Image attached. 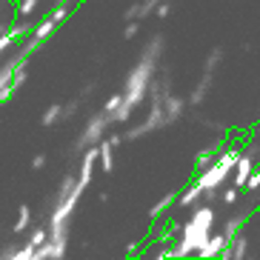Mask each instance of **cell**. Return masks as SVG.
Instances as JSON below:
<instances>
[{
	"label": "cell",
	"mask_w": 260,
	"mask_h": 260,
	"mask_svg": "<svg viewBox=\"0 0 260 260\" xmlns=\"http://www.w3.org/2000/svg\"><path fill=\"white\" fill-rule=\"evenodd\" d=\"M109 123H112V115H106V112H100V115H92V117H89L83 135H80V140H77V152H83L86 146H98L100 140H106Z\"/></svg>",
	"instance_id": "5"
},
{
	"label": "cell",
	"mask_w": 260,
	"mask_h": 260,
	"mask_svg": "<svg viewBox=\"0 0 260 260\" xmlns=\"http://www.w3.org/2000/svg\"><path fill=\"white\" fill-rule=\"evenodd\" d=\"M169 15H172V6H169V0H160V6L154 9V17H157V20H166Z\"/></svg>",
	"instance_id": "31"
},
{
	"label": "cell",
	"mask_w": 260,
	"mask_h": 260,
	"mask_svg": "<svg viewBox=\"0 0 260 260\" xmlns=\"http://www.w3.org/2000/svg\"><path fill=\"white\" fill-rule=\"evenodd\" d=\"M243 226H246V214H232L229 220L223 223V235H226V243H232L240 232H243Z\"/></svg>",
	"instance_id": "15"
},
{
	"label": "cell",
	"mask_w": 260,
	"mask_h": 260,
	"mask_svg": "<svg viewBox=\"0 0 260 260\" xmlns=\"http://www.w3.org/2000/svg\"><path fill=\"white\" fill-rule=\"evenodd\" d=\"M66 246H69V237H49L43 246H38L35 260H63L66 257Z\"/></svg>",
	"instance_id": "6"
},
{
	"label": "cell",
	"mask_w": 260,
	"mask_h": 260,
	"mask_svg": "<svg viewBox=\"0 0 260 260\" xmlns=\"http://www.w3.org/2000/svg\"><path fill=\"white\" fill-rule=\"evenodd\" d=\"M63 117H66V109H63V103H52V106L43 112L40 123H43V126H54V123H60Z\"/></svg>",
	"instance_id": "19"
},
{
	"label": "cell",
	"mask_w": 260,
	"mask_h": 260,
	"mask_svg": "<svg viewBox=\"0 0 260 260\" xmlns=\"http://www.w3.org/2000/svg\"><path fill=\"white\" fill-rule=\"evenodd\" d=\"M200 198H203V189H200V186L194 183V180H191V183L186 186V189L180 191V194H177V206H180V209H191Z\"/></svg>",
	"instance_id": "12"
},
{
	"label": "cell",
	"mask_w": 260,
	"mask_h": 260,
	"mask_svg": "<svg viewBox=\"0 0 260 260\" xmlns=\"http://www.w3.org/2000/svg\"><path fill=\"white\" fill-rule=\"evenodd\" d=\"M166 49V40L160 35H154L149 40V46L143 49L140 60L135 63V69L126 77V86H123V103L112 115V123H126L132 117V112L138 109V103H143L149 98V89H152V80L157 75V66H160V54Z\"/></svg>",
	"instance_id": "1"
},
{
	"label": "cell",
	"mask_w": 260,
	"mask_h": 260,
	"mask_svg": "<svg viewBox=\"0 0 260 260\" xmlns=\"http://www.w3.org/2000/svg\"><path fill=\"white\" fill-rule=\"evenodd\" d=\"M226 235L223 232H212V237H209L206 243L198 249V257H203V260H212V257H220V252L226 249Z\"/></svg>",
	"instance_id": "8"
},
{
	"label": "cell",
	"mask_w": 260,
	"mask_h": 260,
	"mask_svg": "<svg viewBox=\"0 0 260 260\" xmlns=\"http://www.w3.org/2000/svg\"><path fill=\"white\" fill-rule=\"evenodd\" d=\"M43 166H46V154H35V157H31V169H35V172H40Z\"/></svg>",
	"instance_id": "33"
},
{
	"label": "cell",
	"mask_w": 260,
	"mask_h": 260,
	"mask_svg": "<svg viewBox=\"0 0 260 260\" xmlns=\"http://www.w3.org/2000/svg\"><path fill=\"white\" fill-rule=\"evenodd\" d=\"M94 89H98V83H94V80H92V83H86L83 89H80V98H86V94H92Z\"/></svg>",
	"instance_id": "36"
},
{
	"label": "cell",
	"mask_w": 260,
	"mask_h": 260,
	"mask_svg": "<svg viewBox=\"0 0 260 260\" xmlns=\"http://www.w3.org/2000/svg\"><path fill=\"white\" fill-rule=\"evenodd\" d=\"M214 229V209L212 206H198L191 212V217L183 223V235L177 243H172V252L175 257H189V254H198V249L212 237Z\"/></svg>",
	"instance_id": "2"
},
{
	"label": "cell",
	"mask_w": 260,
	"mask_h": 260,
	"mask_svg": "<svg viewBox=\"0 0 260 260\" xmlns=\"http://www.w3.org/2000/svg\"><path fill=\"white\" fill-rule=\"evenodd\" d=\"M54 29H57V23H54L52 17L46 15V17H43V20H40L38 26H35V29H31V35H35L38 40H43V43H46V40L54 35Z\"/></svg>",
	"instance_id": "18"
},
{
	"label": "cell",
	"mask_w": 260,
	"mask_h": 260,
	"mask_svg": "<svg viewBox=\"0 0 260 260\" xmlns=\"http://www.w3.org/2000/svg\"><path fill=\"white\" fill-rule=\"evenodd\" d=\"M75 186H77V177H72V175L63 177V180H60V189H57V198H54V203H57V200H63V198H69Z\"/></svg>",
	"instance_id": "22"
},
{
	"label": "cell",
	"mask_w": 260,
	"mask_h": 260,
	"mask_svg": "<svg viewBox=\"0 0 260 260\" xmlns=\"http://www.w3.org/2000/svg\"><path fill=\"white\" fill-rule=\"evenodd\" d=\"M223 149V143H214L212 149H200L198 152V157H194V175L198 172H203V169H209L214 163V157H217V152Z\"/></svg>",
	"instance_id": "14"
},
{
	"label": "cell",
	"mask_w": 260,
	"mask_h": 260,
	"mask_svg": "<svg viewBox=\"0 0 260 260\" xmlns=\"http://www.w3.org/2000/svg\"><path fill=\"white\" fill-rule=\"evenodd\" d=\"M237 157H240V149H237V146L220 149L212 166L194 175V183L203 189V194H206V198H214V191H217L223 183H226L229 172H235V166H237Z\"/></svg>",
	"instance_id": "3"
},
{
	"label": "cell",
	"mask_w": 260,
	"mask_h": 260,
	"mask_svg": "<svg viewBox=\"0 0 260 260\" xmlns=\"http://www.w3.org/2000/svg\"><path fill=\"white\" fill-rule=\"evenodd\" d=\"M254 154H257V149H246V152H240V157H237V166H235V180L232 183L240 186V189H246V180H249V175H252L254 169Z\"/></svg>",
	"instance_id": "7"
},
{
	"label": "cell",
	"mask_w": 260,
	"mask_h": 260,
	"mask_svg": "<svg viewBox=\"0 0 260 260\" xmlns=\"http://www.w3.org/2000/svg\"><path fill=\"white\" fill-rule=\"evenodd\" d=\"M46 240H49V226H38V229H31V232H29V240H26V243L43 246Z\"/></svg>",
	"instance_id": "23"
},
{
	"label": "cell",
	"mask_w": 260,
	"mask_h": 260,
	"mask_svg": "<svg viewBox=\"0 0 260 260\" xmlns=\"http://www.w3.org/2000/svg\"><path fill=\"white\" fill-rule=\"evenodd\" d=\"M220 257L223 260H243V257H249V237H246V232H240V235L223 249Z\"/></svg>",
	"instance_id": "9"
},
{
	"label": "cell",
	"mask_w": 260,
	"mask_h": 260,
	"mask_svg": "<svg viewBox=\"0 0 260 260\" xmlns=\"http://www.w3.org/2000/svg\"><path fill=\"white\" fill-rule=\"evenodd\" d=\"M177 194H180V191H169L163 200H157V203L152 206V212H149V217H152V220H157V217H160V214H166L172 206H177Z\"/></svg>",
	"instance_id": "16"
},
{
	"label": "cell",
	"mask_w": 260,
	"mask_h": 260,
	"mask_svg": "<svg viewBox=\"0 0 260 260\" xmlns=\"http://www.w3.org/2000/svg\"><path fill=\"white\" fill-rule=\"evenodd\" d=\"M49 17H52L54 23L60 26L63 20H66V17H69V3H66V0H57V6H54L52 12H49Z\"/></svg>",
	"instance_id": "21"
},
{
	"label": "cell",
	"mask_w": 260,
	"mask_h": 260,
	"mask_svg": "<svg viewBox=\"0 0 260 260\" xmlns=\"http://www.w3.org/2000/svg\"><path fill=\"white\" fill-rule=\"evenodd\" d=\"M35 254H38V246L23 243V246H17V252H15L12 260H35Z\"/></svg>",
	"instance_id": "25"
},
{
	"label": "cell",
	"mask_w": 260,
	"mask_h": 260,
	"mask_svg": "<svg viewBox=\"0 0 260 260\" xmlns=\"http://www.w3.org/2000/svg\"><path fill=\"white\" fill-rule=\"evenodd\" d=\"M40 0H17V20H29L38 12Z\"/></svg>",
	"instance_id": "20"
},
{
	"label": "cell",
	"mask_w": 260,
	"mask_h": 260,
	"mask_svg": "<svg viewBox=\"0 0 260 260\" xmlns=\"http://www.w3.org/2000/svg\"><path fill=\"white\" fill-rule=\"evenodd\" d=\"M140 252H143V246H140L138 240H132V243L126 246V257H135V254H140Z\"/></svg>",
	"instance_id": "32"
},
{
	"label": "cell",
	"mask_w": 260,
	"mask_h": 260,
	"mask_svg": "<svg viewBox=\"0 0 260 260\" xmlns=\"http://www.w3.org/2000/svg\"><path fill=\"white\" fill-rule=\"evenodd\" d=\"M140 35V20H126L123 26V40H135Z\"/></svg>",
	"instance_id": "27"
},
{
	"label": "cell",
	"mask_w": 260,
	"mask_h": 260,
	"mask_svg": "<svg viewBox=\"0 0 260 260\" xmlns=\"http://www.w3.org/2000/svg\"><path fill=\"white\" fill-rule=\"evenodd\" d=\"M100 154H98V163H100V169L106 172V175H112L115 172V146L109 143V140H100Z\"/></svg>",
	"instance_id": "13"
},
{
	"label": "cell",
	"mask_w": 260,
	"mask_h": 260,
	"mask_svg": "<svg viewBox=\"0 0 260 260\" xmlns=\"http://www.w3.org/2000/svg\"><path fill=\"white\" fill-rule=\"evenodd\" d=\"M31 229V209L26 206H20L17 209V220H15V226H12V235H23V232H29Z\"/></svg>",
	"instance_id": "17"
},
{
	"label": "cell",
	"mask_w": 260,
	"mask_h": 260,
	"mask_svg": "<svg viewBox=\"0 0 260 260\" xmlns=\"http://www.w3.org/2000/svg\"><path fill=\"white\" fill-rule=\"evenodd\" d=\"M15 252H17V243H9V246H3V249H0V257H3V260L15 257Z\"/></svg>",
	"instance_id": "34"
},
{
	"label": "cell",
	"mask_w": 260,
	"mask_h": 260,
	"mask_svg": "<svg viewBox=\"0 0 260 260\" xmlns=\"http://www.w3.org/2000/svg\"><path fill=\"white\" fill-rule=\"evenodd\" d=\"M63 109H66V117H72V115L77 112V109H80V98L72 100V103H63Z\"/></svg>",
	"instance_id": "35"
},
{
	"label": "cell",
	"mask_w": 260,
	"mask_h": 260,
	"mask_svg": "<svg viewBox=\"0 0 260 260\" xmlns=\"http://www.w3.org/2000/svg\"><path fill=\"white\" fill-rule=\"evenodd\" d=\"M237 198H240V186H235V183H232L229 186V189H226V191H223V203H226V206H237Z\"/></svg>",
	"instance_id": "28"
},
{
	"label": "cell",
	"mask_w": 260,
	"mask_h": 260,
	"mask_svg": "<svg viewBox=\"0 0 260 260\" xmlns=\"http://www.w3.org/2000/svg\"><path fill=\"white\" fill-rule=\"evenodd\" d=\"M223 60V49H212L206 57V63H203V77L198 80V86H194V92L189 94V103L191 106H200L203 103V98L209 94V89H212V80L214 75H217V66H220Z\"/></svg>",
	"instance_id": "4"
},
{
	"label": "cell",
	"mask_w": 260,
	"mask_h": 260,
	"mask_svg": "<svg viewBox=\"0 0 260 260\" xmlns=\"http://www.w3.org/2000/svg\"><path fill=\"white\" fill-rule=\"evenodd\" d=\"M26 63H29V57H26L23 52H17L15 57H12V60H6V63H3V66H0V89L12 83V77H15V72L20 69V66H26Z\"/></svg>",
	"instance_id": "10"
},
{
	"label": "cell",
	"mask_w": 260,
	"mask_h": 260,
	"mask_svg": "<svg viewBox=\"0 0 260 260\" xmlns=\"http://www.w3.org/2000/svg\"><path fill=\"white\" fill-rule=\"evenodd\" d=\"M246 189H249V191H260V166L252 169V175H249V180H246Z\"/></svg>",
	"instance_id": "29"
},
{
	"label": "cell",
	"mask_w": 260,
	"mask_h": 260,
	"mask_svg": "<svg viewBox=\"0 0 260 260\" xmlns=\"http://www.w3.org/2000/svg\"><path fill=\"white\" fill-rule=\"evenodd\" d=\"M106 140H109V143H112V146H115V149H117V146H120V143H123V140H126V138H123V135H109Z\"/></svg>",
	"instance_id": "37"
},
{
	"label": "cell",
	"mask_w": 260,
	"mask_h": 260,
	"mask_svg": "<svg viewBox=\"0 0 260 260\" xmlns=\"http://www.w3.org/2000/svg\"><path fill=\"white\" fill-rule=\"evenodd\" d=\"M163 106H166V117H169V123H175L177 117L183 115V109H186V100L183 98H177L172 89H169L166 94H163Z\"/></svg>",
	"instance_id": "11"
},
{
	"label": "cell",
	"mask_w": 260,
	"mask_h": 260,
	"mask_svg": "<svg viewBox=\"0 0 260 260\" xmlns=\"http://www.w3.org/2000/svg\"><path fill=\"white\" fill-rule=\"evenodd\" d=\"M157 6H160V0H140L138 3V20H146L149 15H154Z\"/></svg>",
	"instance_id": "24"
},
{
	"label": "cell",
	"mask_w": 260,
	"mask_h": 260,
	"mask_svg": "<svg viewBox=\"0 0 260 260\" xmlns=\"http://www.w3.org/2000/svg\"><path fill=\"white\" fill-rule=\"evenodd\" d=\"M40 46H43V40H38V38H35V35H31V38H29V40H26V46H23V49H20V52H23V54H26V57H31V54L38 52V49H40Z\"/></svg>",
	"instance_id": "30"
},
{
	"label": "cell",
	"mask_w": 260,
	"mask_h": 260,
	"mask_svg": "<svg viewBox=\"0 0 260 260\" xmlns=\"http://www.w3.org/2000/svg\"><path fill=\"white\" fill-rule=\"evenodd\" d=\"M120 103H123V92H115L106 103H103V112H106V115H115L117 109H120Z\"/></svg>",
	"instance_id": "26"
}]
</instances>
